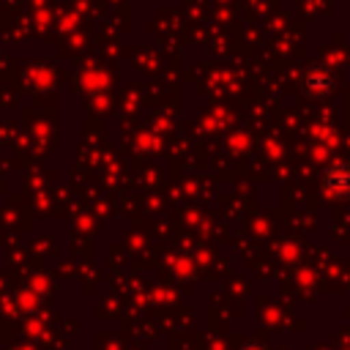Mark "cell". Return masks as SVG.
Wrapping results in <instances>:
<instances>
[{
    "label": "cell",
    "instance_id": "cell-1",
    "mask_svg": "<svg viewBox=\"0 0 350 350\" xmlns=\"http://www.w3.org/2000/svg\"><path fill=\"white\" fill-rule=\"evenodd\" d=\"M325 189L336 197H345L350 194V167L347 164H334L331 170H325V178H323Z\"/></svg>",
    "mask_w": 350,
    "mask_h": 350
}]
</instances>
